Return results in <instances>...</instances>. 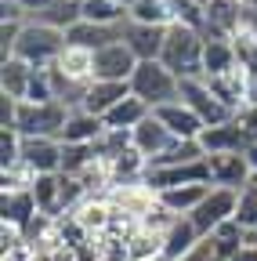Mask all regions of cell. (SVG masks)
Returning a JSON list of instances; mask_svg holds the SVG:
<instances>
[{"mask_svg": "<svg viewBox=\"0 0 257 261\" xmlns=\"http://www.w3.org/2000/svg\"><path fill=\"white\" fill-rule=\"evenodd\" d=\"M145 116H152V109L141 102V98H134V94H127L123 102L105 116V130H134Z\"/></svg>", "mask_w": 257, "mask_h": 261, "instance_id": "obj_24", "label": "cell"}, {"mask_svg": "<svg viewBox=\"0 0 257 261\" xmlns=\"http://www.w3.org/2000/svg\"><path fill=\"white\" fill-rule=\"evenodd\" d=\"M69 106L62 102H47V106H33V102H18V116H15V130L22 138H58L69 123Z\"/></svg>", "mask_w": 257, "mask_h": 261, "instance_id": "obj_4", "label": "cell"}, {"mask_svg": "<svg viewBox=\"0 0 257 261\" xmlns=\"http://www.w3.org/2000/svg\"><path fill=\"white\" fill-rule=\"evenodd\" d=\"M152 116H156L159 123H163V127L170 130V135H174L178 142H196V138L203 135V130H207V123H203L196 113H192V109L181 102V98H178V102H170V106L152 109Z\"/></svg>", "mask_w": 257, "mask_h": 261, "instance_id": "obj_11", "label": "cell"}, {"mask_svg": "<svg viewBox=\"0 0 257 261\" xmlns=\"http://www.w3.org/2000/svg\"><path fill=\"white\" fill-rule=\"evenodd\" d=\"M131 138H134V149H138L145 160H156V156H163L170 145H178V138H174L156 116H145V120L131 130Z\"/></svg>", "mask_w": 257, "mask_h": 261, "instance_id": "obj_16", "label": "cell"}, {"mask_svg": "<svg viewBox=\"0 0 257 261\" xmlns=\"http://www.w3.org/2000/svg\"><path fill=\"white\" fill-rule=\"evenodd\" d=\"M239 69V55L232 40H207L203 47V76H224Z\"/></svg>", "mask_w": 257, "mask_h": 261, "instance_id": "obj_20", "label": "cell"}, {"mask_svg": "<svg viewBox=\"0 0 257 261\" xmlns=\"http://www.w3.org/2000/svg\"><path fill=\"white\" fill-rule=\"evenodd\" d=\"M178 87H181V80L159 58L156 62H138V69L131 76V94L141 98L149 109H159V106L178 102Z\"/></svg>", "mask_w": 257, "mask_h": 261, "instance_id": "obj_3", "label": "cell"}, {"mask_svg": "<svg viewBox=\"0 0 257 261\" xmlns=\"http://www.w3.org/2000/svg\"><path fill=\"white\" fill-rule=\"evenodd\" d=\"M83 22H94V25H127L131 15H127V8L116 4V0H83Z\"/></svg>", "mask_w": 257, "mask_h": 261, "instance_id": "obj_25", "label": "cell"}, {"mask_svg": "<svg viewBox=\"0 0 257 261\" xmlns=\"http://www.w3.org/2000/svg\"><path fill=\"white\" fill-rule=\"evenodd\" d=\"M47 257H51V261H80L69 247H54V250H47Z\"/></svg>", "mask_w": 257, "mask_h": 261, "instance_id": "obj_31", "label": "cell"}, {"mask_svg": "<svg viewBox=\"0 0 257 261\" xmlns=\"http://www.w3.org/2000/svg\"><path fill=\"white\" fill-rule=\"evenodd\" d=\"M199 145H203L207 156H229V152H246L253 145V135H250L239 120H232V123L207 127L203 135H199Z\"/></svg>", "mask_w": 257, "mask_h": 261, "instance_id": "obj_8", "label": "cell"}, {"mask_svg": "<svg viewBox=\"0 0 257 261\" xmlns=\"http://www.w3.org/2000/svg\"><path fill=\"white\" fill-rule=\"evenodd\" d=\"M210 160V185L217 189H236L243 192L253 178L250 163H246V152H229V156H207Z\"/></svg>", "mask_w": 257, "mask_h": 261, "instance_id": "obj_12", "label": "cell"}, {"mask_svg": "<svg viewBox=\"0 0 257 261\" xmlns=\"http://www.w3.org/2000/svg\"><path fill=\"white\" fill-rule=\"evenodd\" d=\"M98 160H105L98 145H62V174H80Z\"/></svg>", "mask_w": 257, "mask_h": 261, "instance_id": "obj_28", "label": "cell"}, {"mask_svg": "<svg viewBox=\"0 0 257 261\" xmlns=\"http://www.w3.org/2000/svg\"><path fill=\"white\" fill-rule=\"evenodd\" d=\"M178 98L196 113L207 127H217V123H232L236 120V113L224 106V102H217V94L207 87V80H181V87H178Z\"/></svg>", "mask_w": 257, "mask_h": 261, "instance_id": "obj_6", "label": "cell"}, {"mask_svg": "<svg viewBox=\"0 0 257 261\" xmlns=\"http://www.w3.org/2000/svg\"><path fill=\"white\" fill-rule=\"evenodd\" d=\"M62 51H66V33H58L51 25H40V22H25L11 58L33 65V69H51L62 58Z\"/></svg>", "mask_w": 257, "mask_h": 261, "instance_id": "obj_2", "label": "cell"}, {"mask_svg": "<svg viewBox=\"0 0 257 261\" xmlns=\"http://www.w3.org/2000/svg\"><path fill=\"white\" fill-rule=\"evenodd\" d=\"M138 69V58L134 51L127 47L123 40L120 44H109L102 51H94V80H112V84H131Z\"/></svg>", "mask_w": 257, "mask_h": 261, "instance_id": "obj_7", "label": "cell"}, {"mask_svg": "<svg viewBox=\"0 0 257 261\" xmlns=\"http://www.w3.org/2000/svg\"><path fill=\"white\" fill-rule=\"evenodd\" d=\"M203 236L196 232V225H192V218H178L170 228H167V236H163V257L167 261H178L185 257L192 247H196Z\"/></svg>", "mask_w": 257, "mask_h": 261, "instance_id": "obj_22", "label": "cell"}, {"mask_svg": "<svg viewBox=\"0 0 257 261\" xmlns=\"http://www.w3.org/2000/svg\"><path fill=\"white\" fill-rule=\"evenodd\" d=\"M102 135H105V120L102 116H91L83 109H73L66 130H62V145H98Z\"/></svg>", "mask_w": 257, "mask_h": 261, "instance_id": "obj_18", "label": "cell"}, {"mask_svg": "<svg viewBox=\"0 0 257 261\" xmlns=\"http://www.w3.org/2000/svg\"><path fill=\"white\" fill-rule=\"evenodd\" d=\"M167 29H170V25H141V22H127V25H123V44L134 51L138 62H156L159 55H163Z\"/></svg>", "mask_w": 257, "mask_h": 261, "instance_id": "obj_10", "label": "cell"}, {"mask_svg": "<svg viewBox=\"0 0 257 261\" xmlns=\"http://www.w3.org/2000/svg\"><path fill=\"white\" fill-rule=\"evenodd\" d=\"M127 15H131V22H141V25H174V11L167 8V0H134Z\"/></svg>", "mask_w": 257, "mask_h": 261, "instance_id": "obj_27", "label": "cell"}, {"mask_svg": "<svg viewBox=\"0 0 257 261\" xmlns=\"http://www.w3.org/2000/svg\"><path fill=\"white\" fill-rule=\"evenodd\" d=\"M123 40V25H94V22H76L66 33V47H80V51H102L109 44Z\"/></svg>", "mask_w": 257, "mask_h": 261, "instance_id": "obj_15", "label": "cell"}, {"mask_svg": "<svg viewBox=\"0 0 257 261\" xmlns=\"http://www.w3.org/2000/svg\"><path fill=\"white\" fill-rule=\"evenodd\" d=\"M127 257L131 261H152V257H163V236L149 232V228H134L131 240H127Z\"/></svg>", "mask_w": 257, "mask_h": 261, "instance_id": "obj_26", "label": "cell"}, {"mask_svg": "<svg viewBox=\"0 0 257 261\" xmlns=\"http://www.w3.org/2000/svg\"><path fill=\"white\" fill-rule=\"evenodd\" d=\"M203 47H207V37L199 29L174 22L167 29V44H163L159 62H163L178 80H203Z\"/></svg>", "mask_w": 257, "mask_h": 261, "instance_id": "obj_1", "label": "cell"}, {"mask_svg": "<svg viewBox=\"0 0 257 261\" xmlns=\"http://www.w3.org/2000/svg\"><path fill=\"white\" fill-rule=\"evenodd\" d=\"M131 94V84H112V80H91L87 84V91H83V102H80V109L83 113H91V116H109L123 98Z\"/></svg>", "mask_w": 257, "mask_h": 261, "instance_id": "obj_14", "label": "cell"}, {"mask_svg": "<svg viewBox=\"0 0 257 261\" xmlns=\"http://www.w3.org/2000/svg\"><path fill=\"white\" fill-rule=\"evenodd\" d=\"M33 200H37L40 214H47V218L58 221L62 214H66V211H62V174H37Z\"/></svg>", "mask_w": 257, "mask_h": 261, "instance_id": "obj_23", "label": "cell"}, {"mask_svg": "<svg viewBox=\"0 0 257 261\" xmlns=\"http://www.w3.org/2000/svg\"><path fill=\"white\" fill-rule=\"evenodd\" d=\"M11 4H18L22 11H25V18H37L40 11H47L54 0H11Z\"/></svg>", "mask_w": 257, "mask_h": 261, "instance_id": "obj_30", "label": "cell"}, {"mask_svg": "<svg viewBox=\"0 0 257 261\" xmlns=\"http://www.w3.org/2000/svg\"><path fill=\"white\" fill-rule=\"evenodd\" d=\"M145 185L159 196L167 189H181V185H210V160L188 163V167H167V171H145Z\"/></svg>", "mask_w": 257, "mask_h": 261, "instance_id": "obj_9", "label": "cell"}, {"mask_svg": "<svg viewBox=\"0 0 257 261\" xmlns=\"http://www.w3.org/2000/svg\"><path fill=\"white\" fill-rule=\"evenodd\" d=\"M152 261H167V257H152Z\"/></svg>", "mask_w": 257, "mask_h": 261, "instance_id": "obj_34", "label": "cell"}, {"mask_svg": "<svg viewBox=\"0 0 257 261\" xmlns=\"http://www.w3.org/2000/svg\"><path fill=\"white\" fill-rule=\"evenodd\" d=\"M232 261H257V247H243V250H239Z\"/></svg>", "mask_w": 257, "mask_h": 261, "instance_id": "obj_32", "label": "cell"}, {"mask_svg": "<svg viewBox=\"0 0 257 261\" xmlns=\"http://www.w3.org/2000/svg\"><path fill=\"white\" fill-rule=\"evenodd\" d=\"M239 196H243V192H236V189H217V185H214L207 200L188 214L192 225H196V232H199L203 240L214 236L224 221H232V218H236V211H239Z\"/></svg>", "mask_w": 257, "mask_h": 261, "instance_id": "obj_5", "label": "cell"}, {"mask_svg": "<svg viewBox=\"0 0 257 261\" xmlns=\"http://www.w3.org/2000/svg\"><path fill=\"white\" fill-rule=\"evenodd\" d=\"M192 4H199V8H207V4H210V0H192Z\"/></svg>", "mask_w": 257, "mask_h": 261, "instance_id": "obj_33", "label": "cell"}, {"mask_svg": "<svg viewBox=\"0 0 257 261\" xmlns=\"http://www.w3.org/2000/svg\"><path fill=\"white\" fill-rule=\"evenodd\" d=\"M178 261H217V254H214V240H210V236L199 240L196 247H192L185 257H178Z\"/></svg>", "mask_w": 257, "mask_h": 261, "instance_id": "obj_29", "label": "cell"}, {"mask_svg": "<svg viewBox=\"0 0 257 261\" xmlns=\"http://www.w3.org/2000/svg\"><path fill=\"white\" fill-rule=\"evenodd\" d=\"M210 189H214V185H181V189H167V192H159V203H163L170 214H178V218H188V214L210 196Z\"/></svg>", "mask_w": 257, "mask_h": 261, "instance_id": "obj_19", "label": "cell"}, {"mask_svg": "<svg viewBox=\"0 0 257 261\" xmlns=\"http://www.w3.org/2000/svg\"><path fill=\"white\" fill-rule=\"evenodd\" d=\"M33 65H25L18 58H4V65H0V91H4L8 98H15V102H25V91L29 84H33Z\"/></svg>", "mask_w": 257, "mask_h": 261, "instance_id": "obj_21", "label": "cell"}, {"mask_svg": "<svg viewBox=\"0 0 257 261\" xmlns=\"http://www.w3.org/2000/svg\"><path fill=\"white\" fill-rule=\"evenodd\" d=\"M37 214H40V207H37V200H33V189L4 192V200H0V218H4V225L18 228L22 236H25V228L33 225Z\"/></svg>", "mask_w": 257, "mask_h": 261, "instance_id": "obj_17", "label": "cell"}, {"mask_svg": "<svg viewBox=\"0 0 257 261\" xmlns=\"http://www.w3.org/2000/svg\"><path fill=\"white\" fill-rule=\"evenodd\" d=\"M22 163L33 174H62V142L58 138H22Z\"/></svg>", "mask_w": 257, "mask_h": 261, "instance_id": "obj_13", "label": "cell"}]
</instances>
